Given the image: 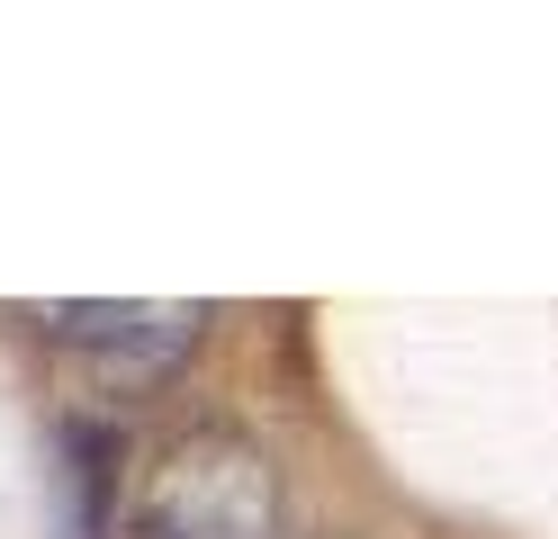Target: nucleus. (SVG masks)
Returning a JSON list of instances; mask_svg holds the SVG:
<instances>
[{"label": "nucleus", "instance_id": "1", "mask_svg": "<svg viewBox=\"0 0 558 539\" xmlns=\"http://www.w3.org/2000/svg\"><path fill=\"white\" fill-rule=\"evenodd\" d=\"M126 539H279V467L234 431H190L145 477Z\"/></svg>", "mask_w": 558, "mask_h": 539}, {"label": "nucleus", "instance_id": "2", "mask_svg": "<svg viewBox=\"0 0 558 539\" xmlns=\"http://www.w3.org/2000/svg\"><path fill=\"white\" fill-rule=\"evenodd\" d=\"M46 333L63 342V351H82L99 378H118V387H145V378H162V369H181V359L198 351V323H207V306H46L37 315Z\"/></svg>", "mask_w": 558, "mask_h": 539}]
</instances>
